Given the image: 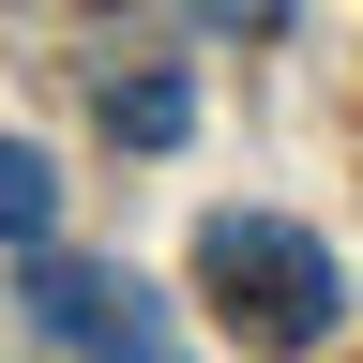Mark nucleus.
Here are the masks:
<instances>
[{
	"label": "nucleus",
	"mask_w": 363,
	"mask_h": 363,
	"mask_svg": "<svg viewBox=\"0 0 363 363\" xmlns=\"http://www.w3.org/2000/svg\"><path fill=\"white\" fill-rule=\"evenodd\" d=\"M197 288H212L227 333L272 348V363H303V348L348 333V272H333V242L288 227V212H212V227H197Z\"/></svg>",
	"instance_id": "f257e3e1"
},
{
	"label": "nucleus",
	"mask_w": 363,
	"mask_h": 363,
	"mask_svg": "<svg viewBox=\"0 0 363 363\" xmlns=\"http://www.w3.org/2000/svg\"><path fill=\"white\" fill-rule=\"evenodd\" d=\"M16 303H30V333L76 348V363H182L167 348V303L136 288L121 257H61L45 242V257H16Z\"/></svg>",
	"instance_id": "f03ea898"
},
{
	"label": "nucleus",
	"mask_w": 363,
	"mask_h": 363,
	"mask_svg": "<svg viewBox=\"0 0 363 363\" xmlns=\"http://www.w3.org/2000/svg\"><path fill=\"white\" fill-rule=\"evenodd\" d=\"M106 136H121V152H182V136H197V76H106Z\"/></svg>",
	"instance_id": "7ed1b4c3"
},
{
	"label": "nucleus",
	"mask_w": 363,
	"mask_h": 363,
	"mask_svg": "<svg viewBox=\"0 0 363 363\" xmlns=\"http://www.w3.org/2000/svg\"><path fill=\"white\" fill-rule=\"evenodd\" d=\"M0 227H16V257L61 242V167H45V152H0Z\"/></svg>",
	"instance_id": "20e7f679"
},
{
	"label": "nucleus",
	"mask_w": 363,
	"mask_h": 363,
	"mask_svg": "<svg viewBox=\"0 0 363 363\" xmlns=\"http://www.w3.org/2000/svg\"><path fill=\"white\" fill-rule=\"evenodd\" d=\"M197 30H288V0H197Z\"/></svg>",
	"instance_id": "39448f33"
}]
</instances>
